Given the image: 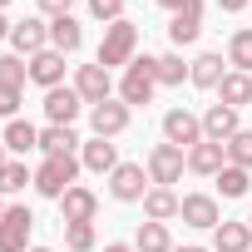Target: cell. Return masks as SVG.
<instances>
[{
  "instance_id": "cell-1",
  "label": "cell",
  "mask_w": 252,
  "mask_h": 252,
  "mask_svg": "<svg viewBox=\"0 0 252 252\" xmlns=\"http://www.w3.org/2000/svg\"><path fill=\"white\" fill-rule=\"evenodd\" d=\"M134 60H139V25H134V20H114V25H104V40H99L94 64H104V69L114 74V69H129Z\"/></svg>"
},
{
  "instance_id": "cell-2",
  "label": "cell",
  "mask_w": 252,
  "mask_h": 252,
  "mask_svg": "<svg viewBox=\"0 0 252 252\" xmlns=\"http://www.w3.org/2000/svg\"><path fill=\"white\" fill-rule=\"evenodd\" d=\"M79 168H84V163H79L74 154H60V158H45V163L35 168V193H45V198H55V203H60V198H64V193L74 188Z\"/></svg>"
},
{
  "instance_id": "cell-3",
  "label": "cell",
  "mask_w": 252,
  "mask_h": 252,
  "mask_svg": "<svg viewBox=\"0 0 252 252\" xmlns=\"http://www.w3.org/2000/svg\"><path fill=\"white\" fill-rule=\"evenodd\" d=\"M144 168H149V183H154V188H173V183L183 178V168H188V154L163 139V144L149 149V163H144Z\"/></svg>"
},
{
  "instance_id": "cell-4",
  "label": "cell",
  "mask_w": 252,
  "mask_h": 252,
  "mask_svg": "<svg viewBox=\"0 0 252 252\" xmlns=\"http://www.w3.org/2000/svg\"><path fill=\"white\" fill-rule=\"evenodd\" d=\"M154 60H158V55H139L129 69H124V79H119V99L129 104V109L154 99V89H158V79H154Z\"/></svg>"
},
{
  "instance_id": "cell-5",
  "label": "cell",
  "mask_w": 252,
  "mask_h": 252,
  "mask_svg": "<svg viewBox=\"0 0 252 252\" xmlns=\"http://www.w3.org/2000/svg\"><path fill=\"white\" fill-rule=\"evenodd\" d=\"M30 232H35V213L25 203H10L0 218V252H30Z\"/></svg>"
},
{
  "instance_id": "cell-6",
  "label": "cell",
  "mask_w": 252,
  "mask_h": 252,
  "mask_svg": "<svg viewBox=\"0 0 252 252\" xmlns=\"http://www.w3.org/2000/svg\"><path fill=\"white\" fill-rule=\"evenodd\" d=\"M129 119H134V109L114 94V99H104V104L89 109V129H94V139H119L124 129H129Z\"/></svg>"
},
{
  "instance_id": "cell-7",
  "label": "cell",
  "mask_w": 252,
  "mask_h": 252,
  "mask_svg": "<svg viewBox=\"0 0 252 252\" xmlns=\"http://www.w3.org/2000/svg\"><path fill=\"white\" fill-rule=\"evenodd\" d=\"M163 139L188 154L193 144H203V114H193V109H168V114H163Z\"/></svg>"
},
{
  "instance_id": "cell-8",
  "label": "cell",
  "mask_w": 252,
  "mask_h": 252,
  "mask_svg": "<svg viewBox=\"0 0 252 252\" xmlns=\"http://www.w3.org/2000/svg\"><path fill=\"white\" fill-rule=\"evenodd\" d=\"M149 188H154V183H149V168H144V163H119V168L109 173V193H114L119 203H144Z\"/></svg>"
},
{
  "instance_id": "cell-9",
  "label": "cell",
  "mask_w": 252,
  "mask_h": 252,
  "mask_svg": "<svg viewBox=\"0 0 252 252\" xmlns=\"http://www.w3.org/2000/svg\"><path fill=\"white\" fill-rule=\"evenodd\" d=\"M74 89H79V99L94 109V104L114 99V74H109L104 64H79V69H74Z\"/></svg>"
},
{
  "instance_id": "cell-10",
  "label": "cell",
  "mask_w": 252,
  "mask_h": 252,
  "mask_svg": "<svg viewBox=\"0 0 252 252\" xmlns=\"http://www.w3.org/2000/svg\"><path fill=\"white\" fill-rule=\"evenodd\" d=\"M178 218H183L188 227H198V232H213V227L222 222V213H218V198H213V193H183Z\"/></svg>"
},
{
  "instance_id": "cell-11",
  "label": "cell",
  "mask_w": 252,
  "mask_h": 252,
  "mask_svg": "<svg viewBox=\"0 0 252 252\" xmlns=\"http://www.w3.org/2000/svg\"><path fill=\"white\" fill-rule=\"evenodd\" d=\"M79 109H84V99H79V89L74 84H60V89H45V119L50 124H69L79 119Z\"/></svg>"
},
{
  "instance_id": "cell-12",
  "label": "cell",
  "mask_w": 252,
  "mask_h": 252,
  "mask_svg": "<svg viewBox=\"0 0 252 252\" xmlns=\"http://www.w3.org/2000/svg\"><path fill=\"white\" fill-rule=\"evenodd\" d=\"M10 45H15V55L20 60H30V55H40V50H50V25L45 20H15V30H10Z\"/></svg>"
},
{
  "instance_id": "cell-13",
  "label": "cell",
  "mask_w": 252,
  "mask_h": 252,
  "mask_svg": "<svg viewBox=\"0 0 252 252\" xmlns=\"http://www.w3.org/2000/svg\"><path fill=\"white\" fill-rule=\"evenodd\" d=\"M227 168V144H193L188 149V173H198V178H218Z\"/></svg>"
},
{
  "instance_id": "cell-14",
  "label": "cell",
  "mask_w": 252,
  "mask_h": 252,
  "mask_svg": "<svg viewBox=\"0 0 252 252\" xmlns=\"http://www.w3.org/2000/svg\"><path fill=\"white\" fill-rule=\"evenodd\" d=\"M237 129H242V124H237V109H227V104H208V109H203V139H208V144H227Z\"/></svg>"
},
{
  "instance_id": "cell-15",
  "label": "cell",
  "mask_w": 252,
  "mask_h": 252,
  "mask_svg": "<svg viewBox=\"0 0 252 252\" xmlns=\"http://www.w3.org/2000/svg\"><path fill=\"white\" fill-rule=\"evenodd\" d=\"M30 84H40V89H60V84H64V55H60V50H40V55H30Z\"/></svg>"
},
{
  "instance_id": "cell-16",
  "label": "cell",
  "mask_w": 252,
  "mask_h": 252,
  "mask_svg": "<svg viewBox=\"0 0 252 252\" xmlns=\"http://www.w3.org/2000/svg\"><path fill=\"white\" fill-rule=\"evenodd\" d=\"M94 213H99V198H94V188H84V183H74V188L60 198V218H64V222H94Z\"/></svg>"
},
{
  "instance_id": "cell-17",
  "label": "cell",
  "mask_w": 252,
  "mask_h": 252,
  "mask_svg": "<svg viewBox=\"0 0 252 252\" xmlns=\"http://www.w3.org/2000/svg\"><path fill=\"white\" fill-rule=\"evenodd\" d=\"M213 252H252V227H247V218L242 222H218L213 227Z\"/></svg>"
},
{
  "instance_id": "cell-18",
  "label": "cell",
  "mask_w": 252,
  "mask_h": 252,
  "mask_svg": "<svg viewBox=\"0 0 252 252\" xmlns=\"http://www.w3.org/2000/svg\"><path fill=\"white\" fill-rule=\"evenodd\" d=\"M203 35V0H198V5H188V10H178L173 20H168V40L183 50V45H193Z\"/></svg>"
},
{
  "instance_id": "cell-19",
  "label": "cell",
  "mask_w": 252,
  "mask_h": 252,
  "mask_svg": "<svg viewBox=\"0 0 252 252\" xmlns=\"http://www.w3.org/2000/svg\"><path fill=\"white\" fill-rule=\"evenodd\" d=\"M79 163L89 173H114L119 168V149L109 139H89V144H79Z\"/></svg>"
},
{
  "instance_id": "cell-20",
  "label": "cell",
  "mask_w": 252,
  "mask_h": 252,
  "mask_svg": "<svg viewBox=\"0 0 252 252\" xmlns=\"http://www.w3.org/2000/svg\"><path fill=\"white\" fill-rule=\"evenodd\" d=\"M84 45V25L74 20V15H60V20H50V50H60V55H74Z\"/></svg>"
},
{
  "instance_id": "cell-21",
  "label": "cell",
  "mask_w": 252,
  "mask_h": 252,
  "mask_svg": "<svg viewBox=\"0 0 252 252\" xmlns=\"http://www.w3.org/2000/svg\"><path fill=\"white\" fill-rule=\"evenodd\" d=\"M0 139H5V149H10L15 158H25L30 149H40V129H35L30 119H10V124H5V134H0Z\"/></svg>"
},
{
  "instance_id": "cell-22",
  "label": "cell",
  "mask_w": 252,
  "mask_h": 252,
  "mask_svg": "<svg viewBox=\"0 0 252 252\" xmlns=\"http://www.w3.org/2000/svg\"><path fill=\"white\" fill-rule=\"evenodd\" d=\"M178 203H183V198H178L173 188H149V193H144V218H149V222H168V218H178Z\"/></svg>"
},
{
  "instance_id": "cell-23",
  "label": "cell",
  "mask_w": 252,
  "mask_h": 252,
  "mask_svg": "<svg viewBox=\"0 0 252 252\" xmlns=\"http://www.w3.org/2000/svg\"><path fill=\"white\" fill-rule=\"evenodd\" d=\"M218 104H227V109H242V104H252V74H237V69H227V74H222V84H218Z\"/></svg>"
},
{
  "instance_id": "cell-24",
  "label": "cell",
  "mask_w": 252,
  "mask_h": 252,
  "mask_svg": "<svg viewBox=\"0 0 252 252\" xmlns=\"http://www.w3.org/2000/svg\"><path fill=\"white\" fill-rule=\"evenodd\" d=\"M79 149V134L64 129V124H50V129H40V154L45 158H60V154H74Z\"/></svg>"
},
{
  "instance_id": "cell-25",
  "label": "cell",
  "mask_w": 252,
  "mask_h": 252,
  "mask_svg": "<svg viewBox=\"0 0 252 252\" xmlns=\"http://www.w3.org/2000/svg\"><path fill=\"white\" fill-rule=\"evenodd\" d=\"M222 74H227V69H222V55H213V50H208V55H198V60H193V69H188V79H193L198 89H213V94H218Z\"/></svg>"
},
{
  "instance_id": "cell-26",
  "label": "cell",
  "mask_w": 252,
  "mask_h": 252,
  "mask_svg": "<svg viewBox=\"0 0 252 252\" xmlns=\"http://www.w3.org/2000/svg\"><path fill=\"white\" fill-rule=\"evenodd\" d=\"M134 252H173V237H168V222H139V237H134Z\"/></svg>"
},
{
  "instance_id": "cell-27",
  "label": "cell",
  "mask_w": 252,
  "mask_h": 252,
  "mask_svg": "<svg viewBox=\"0 0 252 252\" xmlns=\"http://www.w3.org/2000/svg\"><path fill=\"white\" fill-rule=\"evenodd\" d=\"M227 64H232L237 74H252V25L232 30V40H227Z\"/></svg>"
},
{
  "instance_id": "cell-28",
  "label": "cell",
  "mask_w": 252,
  "mask_h": 252,
  "mask_svg": "<svg viewBox=\"0 0 252 252\" xmlns=\"http://www.w3.org/2000/svg\"><path fill=\"white\" fill-rule=\"evenodd\" d=\"M188 69H193V64H183V55H178V50L154 60V79H158V84H183V79H188Z\"/></svg>"
},
{
  "instance_id": "cell-29",
  "label": "cell",
  "mask_w": 252,
  "mask_h": 252,
  "mask_svg": "<svg viewBox=\"0 0 252 252\" xmlns=\"http://www.w3.org/2000/svg\"><path fill=\"white\" fill-rule=\"evenodd\" d=\"M25 183H35V168H25V158H10L5 168H0V198H5V193H20Z\"/></svg>"
},
{
  "instance_id": "cell-30",
  "label": "cell",
  "mask_w": 252,
  "mask_h": 252,
  "mask_svg": "<svg viewBox=\"0 0 252 252\" xmlns=\"http://www.w3.org/2000/svg\"><path fill=\"white\" fill-rule=\"evenodd\" d=\"M213 183H218V193H222V198H242V193H247V183H252V173H247V168H237V163H227Z\"/></svg>"
},
{
  "instance_id": "cell-31",
  "label": "cell",
  "mask_w": 252,
  "mask_h": 252,
  "mask_svg": "<svg viewBox=\"0 0 252 252\" xmlns=\"http://www.w3.org/2000/svg\"><path fill=\"white\" fill-rule=\"evenodd\" d=\"M25 79H30V60L0 55V84H5V89H25Z\"/></svg>"
},
{
  "instance_id": "cell-32",
  "label": "cell",
  "mask_w": 252,
  "mask_h": 252,
  "mask_svg": "<svg viewBox=\"0 0 252 252\" xmlns=\"http://www.w3.org/2000/svg\"><path fill=\"white\" fill-rule=\"evenodd\" d=\"M227 163H237V168L252 173V129H237V134L227 139Z\"/></svg>"
},
{
  "instance_id": "cell-33",
  "label": "cell",
  "mask_w": 252,
  "mask_h": 252,
  "mask_svg": "<svg viewBox=\"0 0 252 252\" xmlns=\"http://www.w3.org/2000/svg\"><path fill=\"white\" fill-rule=\"evenodd\" d=\"M64 247L69 252H94V222H64Z\"/></svg>"
},
{
  "instance_id": "cell-34",
  "label": "cell",
  "mask_w": 252,
  "mask_h": 252,
  "mask_svg": "<svg viewBox=\"0 0 252 252\" xmlns=\"http://www.w3.org/2000/svg\"><path fill=\"white\" fill-rule=\"evenodd\" d=\"M89 15L104 20V25H114V20H124V0H89Z\"/></svg>"
},
{
  "instance_id": "cell-35",
  "label": "cell",
  "mask_w": 252,
  "mask_h": 252,
  "mask_svg": "<svg viewBox=\"0 0 252 252\" xmlns=\"http://www.w3.org/2000/svg\"><path fill=\"white\" fill-rule=\"evenodd\" d=\"M20 99H25V89H5V84H0V119H20Z\"/></svg>"
},
{
  "instance_id": "cell-36",
  "label": "cell",
  "mask_w": 252,
  "mask_h": 252,
  "mask_svg": "<svg viewBox=\"0 0 252 252\" xmlns=\"http://www.w3.org/2000/svg\"><path fill=\"white\" fill-rule=\"evenodd\" d=\"M35 5H40V15H50V20H60V15H74V10H69L74 0H35Z\"/></svg>"
},
{
  "instance_id": "cell-37",
  "label": "cell",
  "mask_w": 252,
  "mask_h": 252,
  "mask_svg": "<svg viewBox=\"0 0 252 252\" xmlns=\"http://www.w3.org/2000/svg\"><path fill=\"white\" fill-rule=\"evenodd\" d=\"M247 5H252V0H218V10H227V15H242Z\"/></svg>"
},
{
  "instance_id": "cell-38",
  "label": "cell",
  "mask_w": 252,
  "mask_h": 252,
  "mask_svg": "<svg viewBox=\"0 0 252 252\" xmlns=\"http://www.w3.org/2000/svg\"><path fill=\"white\" fill-rule=\"evenodd\" d=\"M158 5H163L168 15H178V10H188V5H198V0H158Z\"/></svg>"
},
{
  "instance_id": "cell-39",
  "label": "cell",
  "mask_w": 252,
  "mask_h": 252,
  "mask_svg": "<svg viewBox=\"0 0 252 252\" xmlns=\"http://www.w3.org/2000/svg\"><path fill=\"white\" fill-rule=\"evenodd\" d=\"M10 30H15V25L5 20V10H0V40H10Z\"/></svg>"
},
{
  "instance_id": "cell-40",
  "label": "cell",
  "mask_w": 252,
  "mask_h": 252,
  "mask_svg": "<svg viewBox=\"0 0 252 252\" xmlns=\"http://www.w3.org/2000/svg\"><path fill=\"white\" fill-rule=\"evenodd\" d=\"M104 252H134V247H129V242H109Z\"/></svg>"
},
{
  "instance_id": "cell-41",
  "label": "cell",
  "mask_w": 252,
  "mask_h": 252,
  "mask_svg": "<svg viewBox=\"0 0 252 252\" xmlns=\"http://www.w3.org/2000/svg\"><path fill=\"white\" fill-rule=\"evenodd\" d=\"M10 163V149H5V139H0V168H5Z\"/></svg>"
},
{
  "instance_id": "cell-42",
  "label": "cell",
  "mask_w": 252,
  "mask_h": 252,
  "mask_svg": "<svg viewBox=\"0 0 252 252\" xmlns=\"http://www.w3.org/2000/svg\"><path fill=\"white\" fill-rule=\"evenodd\" d=\"M173 252H208V247H173Z\"/></svg>"
},
{
  "instance_id": "cell-43",
  "label": "cell",
  "mask_w": 252,
  "mask_h": 252,
  "mask_svg": "<svg viewBox=\"0 0 252 252\" xmlns=\"http://www.w3.org/2000/svg\"><path fill=\"white\" fill-rule=\"evenodd\" d=\"M30 252H55V247H30Z\"/></svg>"
},
{
  "instance_id": "cell-44",
  "label": "cell",
  "mask_w": 252,
  "mask_h": 252,
  "mask_svg": "<svg viewBox=\"0 0 252 252\" xmlns=\"http://www.w3.org/2000/svg\"><path fill=\"white\" fill-rule=\"evenodd\" d=\"M0 218H5V198H0Z\"/></svg>"
},
{
  "instance_id": "cell-45",
  "label": "cell",
  "mask_w": 252,
  "mask_h": 252,
  "mask_svg": "<svg viewBox=\"0 0 252 252\" xmlns=\"http://www.w3.org/2000/svg\"><path fill=\"white\" fill-rule=\"evenodd\" d=\"M5 5H10V0H0V10H5Z\"/></svg>"
},
{
  "instance_id": "cell-46",
  "label": "cell",
  "mask_w": 252,
  "mask_h": 252,
  "mask_svg": "<svg viewBox=\"0 0 252 252\" xmlns=\"http://www.w3.org/2000/svg\"><path fill=\"white\" fill-rule=\"evenodd\" d=\"M247 227H252V213H247Z\"/></svg>"
}]
</instances>
